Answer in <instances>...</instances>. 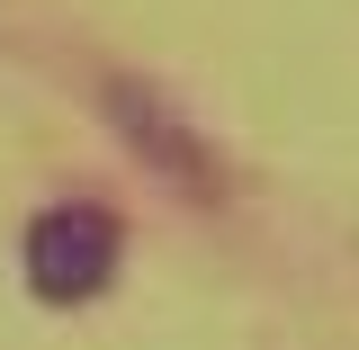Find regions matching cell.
Segmentation results:
<instances>
[{"label": "cell", "mask_w": 359, "mask_h": 350, "mask_svg": "<svg viewBox=\"0 0 359 350\" xmlns=\"http://www.w3.org/2000/svg\"><path fill=\"white\" fill-rule=\"evenodd\" d=\"M18 261H27V288H36L45 306H90L117 278V261H126V224H117V207H99V198H54L27 224Z\"/></svg>", "instance_id": "obj_2"}, {"label": "cell", "mask_w": 359, "mask_h": 350, "mask_svg": "<svg viewBox=\"0 0 359 350\" xmlns=\"http://www.w3.org/2000/svg\"><path fill=\"white\" fill-rule=\"evenodd\" d=\"M99 99H108V126L126 135V153H135V162H144L153 180H171L180 198L216 207L224 189H233V180H224V153L207 144V135H198V117H189V108H180L162 81H135V72H117V81L99 90Z\"/></svg>", "instance_id": "obj_1"}]
</instances>
